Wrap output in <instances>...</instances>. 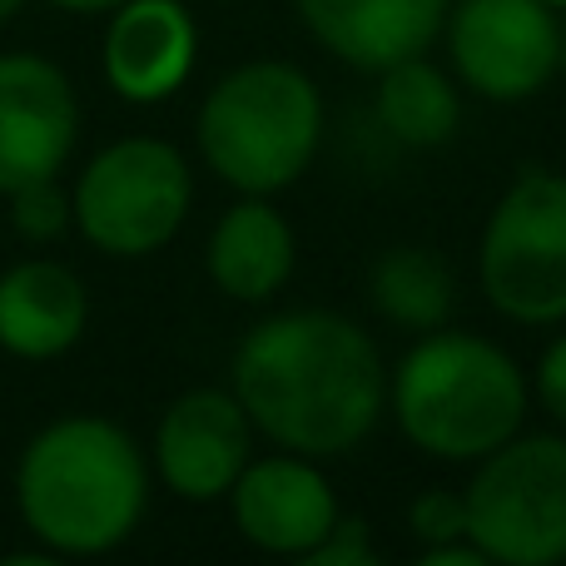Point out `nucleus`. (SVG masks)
I'll return each instance as SVG.
<instances>
[{"instance_id":"1","label":"nucleus","mask_w":566,"mask_h":566,"mask_svg":"<svg viewBox=\"0 0 566 566\" xmlns=\"http://www.w3.org/2000/svg\"><path fill=\"white\" fill-rule=\"evenodd\" d=\"M234 398L274 448L303 458L353 452L388 408L378 343L328 308L274 313L234 353Z\"/></svg>"},{"instance_id":"2","label":"nucleus","mask_w":566,"mask_h":566,"mask_svg":"<svg viewBox=\"0 0 566 566\" xmlns=\"http://www.w3.org/2000/svg\"><path fill=\"white\" fill-rule=\"evenodd\" d=\"M149 468L125 428L105 418H60L30 438L15 468V507L30 537L65 557L109 552L139 527Z\"/></svg>"},{"instance_id":"3","label":"nucleus","mask_w":566,"mask_h":566,"mask_svg":"<svg viewBox=\"0 0 566 566\" xmlns=\"http://www.w3.org/2000/svg\"><path fill=\"white\" fill-rule=\"evenodd\" d=\"M532 382L502 343L482 333H418L388 378L402 438L438 462H482L527 422Z\"/></svg>"},{"instance_id":"4","label":"nucleus","mask_w":566,"mask_h":566,"mask_svg":"<svg viewBox=\"0 0 566 566\" xmlns=\"http://www.w3.org/2000/svg\"><path fill=\"white\" fill-rule=\"evenodd\" d=\"M323 145V95L289 60L239 65L199 109V155L239 195H279Z\"/></svg>"},{"instance_id":"5","label":"nucleus","mask_w":566,"mask_h":566,"mask_svg":"<svg viewBox=\"0 0 566 566\" xmlns=\"http://www.w3.org/2000/svg\"><path fill=\"white\" fill-rule=\"evenodd\" d=\"M478 283L512 323H566V175L522 169L488 214Z\"/></svg>"},{"instance_id":"6","label":"nucleus","mask_w":566,"mask_h":566,"mask_svg":"<svg viewBox=\"0 0 566 566\" xmlns=\"http://www.w3.org/2000/svg\"><path fill=\"white\" fill-rule=\"evenodd\" d=\"M468 537L502 566L566 562V438L517 432L478 462Z\"/></svg>"},{"instance_id":"7","label":"nucleus","mask_w":566,"mask_h":566,"mask_svg":"<svg viewBox=\"0 0 566 566\" xmlns=\"http://www.w3.org/2000/svg\"><path fill=\"white\" fill-rule=\"evenodd\" d=\"M195 199V179L165 139H119L99 149L75 185V224L99 254L145 259L179 234Z\"/></svg>"},{"instance_id":"8","label":"nucleus","mask_w":566,"mask_h":566,"mask_svg":"<svg viewBox=\"0 0 566 566\" xmlns=\"http://www.w3.org/2000/svg\"><path fill=\"white\" fill-rule=\"evenodd\" d=\"M442 35L458 80L497 105L542 95L562 70V20L547 0H458Z\"/></svg>"},{"instance_id":"9","label":"nucleus","mask_w":566,"mask_h":566,"mask_svg":"<svg viewBox=\"0 0 566 566\" xmlns=\"http://www.w3.org/2000/svg\"><path fill=\"white\" fill-rule=\"evenodd\" d=\"M80 135V105L60 65L40 55H0V195L60 179Z\"/></svg>"},{"instance_id":"10","label":"nucleus","mask_w":566,"mask_h":566,"mask_svg":"<svg viewBox=\"0 0 566 566\" xmlns=\"http://www.w3.org/2000/svg\"><path fill=\"white\" fill-rule=\"evenodd\" d=\"M254 422L224 388H195L175 398L155 432V468L185 502H219L249 468Z\"/></svg>"},{"instance_id":"11","label":"nucleus","mask_w":566,"mask_h":566,"mask_svg":"<svg viewBox=\"0 0 566 566\" xmlns=\"http://www.w3.org/2000/svg\"><path fill=\"white\" fill-rule=\"evenodd\" d=\"M229 502H234V527L244 532V542L274 557H308L343 517L328 478L318 472V458H303V452L249 458V468L229 488Z\"/></svg>"},{"instance_id":"12","label":"nucleus","mask_w":566,"mask_h":566,"mask_svg":"<svg viewBox=\"0 0 566 566\" xmlns=\"http://www.w3.org/2000/svg\"><path fill=\"white\" fill-rule=\"evenodd\" d=\"M323 50L353 70H388L408 55H428L448 25L452 0H293Z\"/></svg>"},{"instance_id":"13","label":"nucleus","mask_w":566,"mask_h":566,"mask_svg":"<svg viewBox=\"0 0 566 566\" xmlns=\"http://www.w3.org/2000/svg\"><path fill=\"white\" fill-rule=\"evenodd\" d=\"M199 30L179 0H125L105 30V80L129 105H159L195 70Z\"/></svg>"},{"instance_id":"14","label":"nucleus","mask_w":566,"mask_h":566,"mask_svg":"<svg viewBox=\"0 0 566 566\" xmlns=\"http://www.w3.org/2000/svg\"><path fill=\"white\" fill-rule=\"evenodd\" d=\"M85 283L55 259H25L0 274V348L15 358H60L85 333Z\"/></svg>"},{"instance_id":"15","label":"nucleus","mask_w":566,"mask_h":566,"mask_svg":"<svg viewBox=\"0 0 566 566\" xmlns=\"http://www.w3.org/2000/svg\"><path fill=\"white\" fill-rule=\"evenodd\" d=\"M293 224L269 195H244L209 234V279L239 303H264L293 274Z\"/></svg>"},{"instance_id":"16","label":"nucleus","mask_w":566,"mask_h":566,"mask_svg":"<svg viewBox=\"0 0 566 566\" xmlns=\"http://www.w3.org/2000/svg\"><path fill=\"white\" fill-rule=\"evenodd\" d=\"M462 95L448 70L428 55H408L378 70V125L408 149H438L458 135Z\"/></svg>"},{"instance_id":"17","label":"nucleus","mask_w":566,"mask_h":566,"mask_svg":"<svg viewBox=\"0 0 566 566\" xmlns=\"http://www.w3.org/2000/svg\"><path fill=\"white\" fill-rule=\"evenodd\" d=\"M368 298H373V308L388 323H398V328L432 333L458 308V283H452V269L442 264L432 249L398 244L373 264Z\"/></svg>"},{"instance_id":"18","label":"nucleus","mask_w":566,"mask_h":566,"mask_svg":"<svg viewBox=\"0 0 566 566\" xmlns=\"http://www.w3.org/2000/svg\"><path fill=\"white\" fill-rule=\"evenodd\" d=\"M10 219H15L20 239L45 244V239L65 234V224L75 219V205L65 199V189H60L55 179H35V185H20L15 195H10Z\"/></svg>"},{"instance_id":"19","label":"nucleus","mask_w":566,"mask_h":566,"mask_svg":"<svg viewBox=\"0 0 566 566\" xmlns=\"http://www.w3.org/2000/svg\"><path fill=\"white\" fill-rule=\"evenodd\" d=\"M408 527L422 547H442V542L468 537V492H452V488L418 492L408 507Z\"/></svg>"},{"instance_id":"20","label":"nucleus","mask_w":566,"mask_h":566,"mask_svg":"<svg viewBox=\"0 0 566 566\" xmlns=\"http://www.w3.org/2000/svg\"><path fill=\"white\" fill-rule=\"evenodd\" d=\"M303 562L308 566H368V562H378V552H373L368 527H363L358 517H338L333 522V532Z\"/></svg>"},{"instance_id":"21","label":"nucleus","mask_w":566,"mask_h":566,"mask_svg":"<svg viewBox=\"0 0 566 566\" xmlns=\"http://www.w3.org/2000/svg\"><path fill=\"white\" fill-rule=\"evenodd\" d=\"M532 392H537L542 412H547L552 422H562L566 428V333L547 343V353L537 358V373H532Z\"/></svg>"},{"instance_id":"22","label":"nucleus","mask_w":566,"mask_h":566,"mask_svg":"<svg viewBox=\"0 0 566 566\" xmlns=\"http://www.w3.org/2000/svg\"><path fill=\"white\" fill-rule=\"evenodd\" d=\"M422 566H488V552L472 537H458L442 547H422Z\"/></svg>"},{"instance_id":"23","label":"nucleus","mask_w":566,"mask_h":566,"mask_svg":"<svg viewBox=\"0 0 566 566\" xmlns=\"http://www.w3.org/2000/svg\"><path fill=\"white\" fill-rule=\"evenodd\" d=\"M50 6L80 10V15H95V10H115V6H125V0H50Z\"/></svg>"},{"instance_id":"24","label":"nucleus","mask_w":566,"mask_h":566,"mask_svg":"<svg viewBox=\"0 0 566 566\" xmlns=\"http://www.w3.org/2000/svg\"><path fill=\"white\" fill-rule=\"evenodd\" d=\"M20 6H25V0H0V20H10V15H15V10Z\"/></svg>"},{"instance_id":"25","label":"nucleus","mask_w":566,"mask_h":566,"mask_svg":"<svg viewBox=\"0 0 566 566\" xmlns=\"http://www.w3.org/2000/svg\"><path fill=\"white\" fill-rule=\"evenodd\" d=\"M562 70H566V25H562Z\"/></svg>"},{"instance_id":"26","label":"nucleus","mask_w":566,"mask_h":566,"mask_svg":"<svg viewBox=\"0 0 566 566\" xmlns=\"http://www.w3.org/2000/svg\"><path fill=\"white\" fill-rule=\"evenodd\" d=\"M547 6H552V10H566V0H547Z\"/></svg>"}]
</instances>
